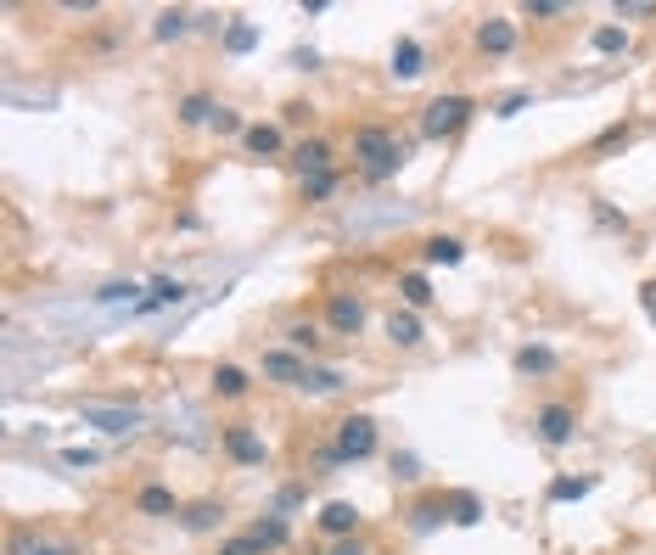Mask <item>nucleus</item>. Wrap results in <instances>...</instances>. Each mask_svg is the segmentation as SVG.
Returning a JSON list of instances; mask_svg holds the SVG:
<instances>
[{
    "label": "nucleus",
    "mask_w": 656,
    "mask_h": 555,
    "mask_svg": "<svg viewBox=\"0 0 656 555\" xmlns=\"http://www.w3.org/2000/svg\"><path fill=\"white\" fill-rule=\"evenodd\" d=\"M404 163H410V146H404L387 124H359L354 129V169H359L365 185H387Z\"/></svg>",
    "instance_id": "1"
},
{
    "label": "nucleus",
    "mask_w": 656,
    "mask_h": 555,
    "mask_svg": "<svg viewBox=\"0 0 656 555\" xmlns=\"http://www.w3.org/2000/svg\"><path fill=\"white\" fill-rule=\"evenodd\" d=\"M471 118H477V101L449 90V96H432L427 107H421V135H427V141H455Z\"/></svg>",
    "instance_id": "2"
},
{
    "label": "nucleus",
    "mask_w": 656,
    "mask_h": 555,
    "mask_svg": "<svg viewBox=\"0 0 656 555\" xmlns=\"http://www.w3.org/2000/svg\"><path fill=\"white\" fill-rule=\"evenodd\" d=\"M376 443H382V427H376V415L354 410L343 415L337 427H331V460H371Z\"/></svg>",
    "instance_id": "3"
},
{
    "label": "nucleus",
    "mask_w": 656,
    "mask_h": 555,
    "mask_svg": "<svg viewBox=\"0 0 656 555\" xmlns=\"http://www.w3.org/2000/svg\"><path fill=\"white\" fill-rule=\"evenodd\" d=\"M533 438L544 443V449H567L572 438H578V404L567 399H550L533 410Z\"/></svg>",
    "instance_id": "4"
},
{
    "label": "nucleus",
    "mask_w": 656,
    "mask_h": 555,
    "mask_svg": "<svg viewBox=\"0 0 656 555\" xmlns=\"http://www.w3.org/2000/svg\"><path fill=\"white\" fill-rule=\"evenodd\" d=\"M516 40H522V29H516V17H505V12H488V17L471 23V51H477V57H511Z\"/></svg>",
    "instance_id": "5"
},
{
    "label": "nucleus",
    "mask_w": 656,
    "mask_h": 555,
    "mask_svg": "<svg viewBox=\"0 0 656 555\" xmlns=\"http://www.w3.org/2000/svg\"><path fill=\"white\" fill-rule=\"evenodd\" d=\"M365 320H371V314H365V298H359V292H331L326 298V331L331 337L354 342L359 331H365Z\"/></svg>",
    "instance_id": "6"
},
{
    "label": "nucleus",
    "mask_w": 656,
    "mask_h": 555,
    "mask_svg": "<svg viewBox=\"0 0 656 555\" xmlns=\"http://www.w3.org/2000/svg\"><path fill=\"white\" fill-rule=\"evenodd\" d=\"M219 443H225V455L236 460V466H264V460H270V449H264V438L253 432V421H230V427L219 432Z\"/></svg>",
    "instance_id": "7"
},
{
    "label": "nucleus",
    "mask_w": 656,
    "mask_h": 555,
    "mask_svg": "<svg viewBox=\"0 0 656 555\" xmlns=\"http://www.w3.org/2000/svg\"><path fill=\"white\" fill-rule=\"evenodd\" d=\"M331 157H337V146L326 141V135H303V141H292V152H286V163H292V174L298 180H309V174H326Z\"/></svg>",
    "instance_id": "8"
},
{
    "label": "nucleus",
    "mask_w": 656,
    "mask_h": 555,
    "mask_svg": "<svg viewBox=\"0 0 656 555\" xmlns=\"http://www.w3.org/2000/svg\"><path fill=\"white\" fill-rule=\"evenodd\" d=\"M258 376L275 387H303V376H309V359L292 354V348H270V354L258 359Z\"/></svg>",
    "instance_id": "9"
},
{
    "label": "nucleus",
    "mask_w": 656,
    "mask_h": 555,
    "mask_svg": "<svg viewBox=\"0 0 656 555\" xmlns=\"http://www.w3.org/2000/svg\"><path fill=\"white\" fill-rule=\"evenodd\" d=\"M387 73H393L399 85L421 79V73H427V45L415 40V34H399V40H393V51H387Z\"/></svg>",
    "instance_id": "10"
},
{
    "label": "nucleus",
    "mask_w": 656,
    "mask_h": 555,
    "mask_svg": "<svg viewBox=\"0 0 656 555\" xmlns=\"http://www.w3.org/2000/svg\"><path fill=\"white\" fill-rule=\"evenodd\" d=\"M85 415V427H101V432H135L141 427V410H129V404H79Z\"/></svg>",
    "instance_id": "11"
},
{
    "label": "nucleus",
    "mask_w": 656,
    "mask_h": 555,
    "mask_svg": "<svg viewBox=\"0 0 656 555\" xmlns=\"http://www.w3.org/2000/svg\"><path fill=\"white\" fill-rule=\"evenodd\" d=\"M208 387H214V399H225V404H242L247 393H253V376H247L242 365H214V376H208Z\"/></svg>",
    "instance_id": "12"
},
{
    "label": "nucleus",
    "mask_w": 656,
    "mask_h": 555,
    "mask_svg": "<svg viewBox=\"0 0 656 555\" xmlns=\"http://www.w3.org/2000/svg\"><path fill=\"white\" fill-rule=\"evenodd\" d=\"M387 342H393V348H404V354H410V348H421V342H427L421 314H415V309H393V314H387Z\"/></svg>",
    "instance_id": "13"
},
{
    "label": "nucleus",
    "mask_w": 656,
    "mask_h": 555,
    "mask_svg": "<svg viewBox=\"0 0 656 555\" xmlns=\"http://www.w3.org/2000/svg\"><path fill=\"white\" fill-rule=\"evenodd\" d=\"M242 152H247V157H286L292 146H286L281 124H247V135H242Z\"/></svg>",
    "instance_id": "14"
},
{
    "label": "nucleus",
    "mask_w": 656,
    "mask_h": 555,
    "mask_svg": "<svg viewBox=\"0 0 656 555\" xmlns=\"http://www.w3.org/2000/svg\"><path fill=\"white\" fill-rule=\"evenodd\" d=\"M135 511H141V516H157V522H163V516H180L186 505L174 499V488H163V483H141V488H135Z\"/></svg>",
    "instance_id": "15"
},
{
    "label": "nucleus",
    "mask_w": 656,
    "mask_h": 555,
    "mask_svg": "<svg viewBox=\"0 0 656 555\" xmlns=\"http://www.w3.org/2000/svg\"><path fill=\"white\" fill-rule=\"evenodd\" d=\"M359 505H348V499H331L326 511H320V527H326L331 539H359Z\"/></svg>",
    "instance_id": "16"
},
{
    "label": "nucleus",
    "mask_w": 656,
    "mask_h": 555,
    "mask_svg": "<svg viewBox=\"0 0 656 555\" xmlns=\"http://www.w3.org/2000/svg\"><path fill=\"white\" fill-rule=\"evenodd\" d=\"M516 376H522V382H528V376H556V348H544V342H528V348H516Z\"/></svg>",
    "instance_id": "17"
},
{
    "label": "nucleus",
    "mask_w": 656,
    "mask_h": 555,
    "mask_svg": "<svg viewBox=\"0 0 656 555\" xmlns=\"http://www.w3.org/2000/svg\"><path fill=\"white\" fill-rule=\"evenodd\" d=\"M186 298V286L174 281V275H157L152 286H146V298L135 303V314H152V309H169V303H180Z\"/></svg>",
    "instance_id": "18"
},
{
    "label": "nucleus",
    "mask_w": 656,
    "mask_h": 555,
    "mask_svg": "<svg viewBox=\"0 0 656 555\" xmlns=\"http://www.w3.org/2000/svg\"><path fill=\"white\" fill-rule=\"evenodd\" d=\"M174 113H180V124H186V129H197V124H214L219 101L208 96V90H191V96H180V107H174Z\"/></svg>",
    "instance_id": "19"
},
{
    "label": "nucleus",
    "mask_w": 656,
    "mask_h": 555,
    "mask_svg": "<svg viewBox=\"0 0 656 555\" xmlns=\"http://www.w3.org/2000/svg\"><path fill=\"white\" fill-rule=\"evenodd\" d=\"M399 292H404V309H415V314L438 303V292H432V281H427L421 270H404V275H399Z\"/></svg>",
    "instance_id": "20"
},
{
    "label": "nucleus",
    "mask_w": 656,
    "mask_h": 555,
    "mask_svg": "<svg viewBox=\"0 0 656 555\" xmlns=\"http://www.w3.org/2000/svg\"><path fill=\"white\" fill-rule=\"evenodd\" d=\"M466 258V242L460 236H427L421 242V264H460Z\"/></svg>",
    "instance_id": "21"
},
{
    "label": "nucleus",
    "mask_w": 656,
    "mask_h": 555,
    "mask_svg": "<svg viewBox=\"0 0 656 555\" xmlns=\"http://www.w3.org/2000/svg\"><path fill=\"white\" fill-rule=\"evenodd\" d=\"M186 34H191V12H186V6H169V12H157L152 40H163V45H169V40H186Z\"/></svg>",
    "instance_id": "22"
},
{
    "label": "nucleus",
    "mask_w": 656,
    "mask_h": 555,
    "mask_svg": "<svg viewBox=\"0 0 656 555\" xmlns=\"http://www.w3.org/2000/svg\"><path fill=\"white\" fill-rule=\"evenodd\" d=\"M180 522H186L191 533H208V527L225 522V505H214V499H197V505H186V511H180Z\"/></svg>",
    "instance_id": "23"
},
{
    "label": "nucleus",
    "mask_w": 656,
    "mask_h": 555,
    "mask_svg": "<svg viewBox=\"0 0 656 555\" xmlns=\"http://www.w3.org/2000/svg\"><path fill=\"white\" fill-rule=\"evenodd\" d=\"M286 348H292V354H320V326H314V320H292V326H286Z\"/></svg>",
    "instance_id": "24"
},
{
    "label": "nucleus",
    "mask_w": 656,
    "mask_h": 555,
    "mask_svg": "<svg viewBox=\"0 0 656 555\" xmlns=\"http://www.w3.org/2000/svg\"><path fill=\"white\" fill-rule=\"evenodd\" d=\"M343 185V174L337 169H326V174H309V180H298V202H326L331 191Z\"/></svg>",
    "instance_id": "25"
},
{
    "label": "nucleus",
    "mask_w": 656,
    "mask_h": 555,
    "mask_svg": "<svg viewBox=\"0 0 656 555\" xmlns=\"http://www.w3.org/2000/svg\"><path fill=\"white\" fill-rule=\"evenodd\" d=\"M443 511H449V522H460V527L483 522V505H477V494H443Z\"/></svg>",
    "instance_id": "26"
},
{
    "label": "nucleus",
    "mask_w": 656,
    "mask_h": 555,
    "mask_svg": "<svg viewBox=\"0 0 656 555\" xmlns=\"http://www.w3.org/2000/svg\"><path fill=\"white\" fill-rule=\"evenodd\" d=\"M247 533H253V539H258V544H264V550H270V555H275V550H281V544H286V539H292V527H286V522H281V516H264V522H253V527H247Z\"/></svg>",
    "instance_id": "27"
},
{
    "label": "nucleus",
    "mask_w": 656,
    "mask_h": 555,
    "mask_svg": "<svg viewBox=\"0 0 656 555\" xmlns=\"http://www.w3.org/2000/svg\"><path fill=\"white\" fill-rule=\"evenodd\" d=\"M303 393H343V370L309 365V376H303Z\"/></svg>",
    "instance_id": "28"
},
{
    "label": "nucleus",
    "mask_w": 656,
    "mask_h": 555,
    "mask_svg": "<svg viewBox=\"0 0 656 555\" xmlns=\"http://www.w3.org/2000/svg\"><path fill=\"white\" fill-rule=\"evenodd\" d=\"M589 488H595V477H556V483H550V499L567 505V499H584Z\"/></svg>",
    "instance_id": "29"
},
{
    "label": "nucleus",
    "mask_w": 656,
    "mask_h": 555,
    "mask_svg": "<svg viewBox=\"0 0 656 555\" xmlns=\"http://www.w3.org/2000/svg\"><path fill=\"white\" fill-rule=\"evenodd\" d=\"M96 303H141V286L135 281H107V286H96Z\"/></svg>",
    "instance_id": "30"
},
{
    "label": "nucleus",
    "mask_w": 656,
    "mask_h": 555,
    "mask_svg": "<svg viewBox=\"0 0 656 555\" xmlns=\"http://www.w3.org/2000/svg\"><path fill=\"white\" fill-rule=\"evenodd\" d=\"M589 45H595L600 57H612V51H623V45H628V29H617V23H606V29H595V34H589Z\"/></svg>",
    "instance_id": "31"
},
{
    "label": "nucleus",
    "mask_w": 656,
    "mask_h": 555,
    "mask_svg": "<svg viewBox=\"0 0 656 555\" xmlns=\"http://www.w3.org/2000/svg\"><path fill=\"white\" fill-rule=\"evenodd\" d=\"M628 141H634V129H628V124H612L595 146H589V157H606V152H617V146H628Z\"/></svg>",
    "instance_id": "32"
},
{
    "label": "nucleus",
    "mask_w": 656,
    "mask_h": 555,
    "mask_svg": "<svg viewBox=\"0 0 656 555\" xmlns=\"http://www.w3.org/2000/svg\"><path fill=\"white\" fill-rule=\"evenodd\" d=\"M253 45H258V29H253V23H230L225 51H236V57H242V51H253Z\"/></svg>",
    "instance_id": "33"
},
{
    "label": "nucleus",
    "mask_w": 656,
    "mask_h": 555,
    "mask_svg": "<svg viewBox=\"0 0 656 555\" xmlns=\"http://www.w3.org/2000/svg\"><path fill=\"white\" fill-rule=\"evenodd\" d=\"M208 129H214V135H247V124H242V113H236V107H219Z\"/></svg>",
    "instance_id": "34"
},
{
    "label": "nucleus",
    "mask_w": 656,
    "mask_h": 555,
    "mask_svg": "<svg viewBox=\"0 0 656 555\" xmlns=\"http://www.w3.org/2000/svg\"><path fill=\"white\" fill-rule=\"evenodd\" d=\"M219 555H270V550H264V544H258L253 533H236V539L219 544Z\"/></svg>",
    "instance_id": "35"
},
{
    "label": "nucleus",
    "mask_w": 656,
    "mask_h": 555,
    "mask_svg": "<svg viewBox=\"0 0 656 555\" xmlns=\"http://www.w3.org/2000/svg\"><path fill=\"white\" fill-rule=\"evenodd\" d=\"M522 17H567V6H561V0H528Z\"/></svg>",
    "instance_id": "36"
},
{
    "label": "nucleus",
    "mask_w": 656,
    "mask_h": 555,
    "mask_svg": "<svg viewBox=\"0 0 656 555\" xmlns=\"http://www.w3.org/2000/svg\"><path fill=\"white\" fill-rule=\"evenodd\" d=\"M326 555H371V544H365V539H331Z\"/></svg>",
    "instance_id": "37"
},
{
    "label": "nucleus",
    "mask_w": 656,
    "mask_h": 555,
    "mask_svg": "<svg viewBox=\"0 0 656 555\" xmlns=\"http://www.w3.org/2000/svg\"><path fill=\"white\" fill-rule=\"evenodd\" d=\"M528 101H533V90H516V96H505L500 107H494V113H500V118H516L522 107H528Z\"/></svg>",
    "instance_id": "38"
},
{
    "label": "nucleus",
    "mask_w": 656,
    "mask_h": 555,
    "mask_svg": "<svg viewBox=\"0 0 656 555\" xmlns=\"http://www.w3.org/2000/svg\"><path fill=\"white\" fill-rule=\"evenodd\" d=\"M617 17H656L651 0H617Z\"/></svg>",
    "instance_id": "39"
},
{
    "label": "nucleus",
    "mask_w": 656,
    "mask_h": 555,
    "mask_svg": "<svg viewBox=\"0 0 656 555\" xmlns=\"http://www.w3.org/2000/svg\"><path fill=\"white\" fill-rule=\"evenodd\" d=\"M29 555H79V550H73V544H34Z\"/></svg>",
    "instance_id": "40"
},
{
    "label": "nucleus",
    "mask_w": 656,
    "mask_h": 555,
    "mask_svg": "<svg viewBox=\"0 0 656 555\" xmlns=\"http://www.w3.org/2000/svg\"><path fill=\"white\" fill-rule=\"evenodd\" d=\"M62 460H68V466H96V455H90V449H68Z\"/></svg>",
    "instance_id": "41"
}]
</instances>
